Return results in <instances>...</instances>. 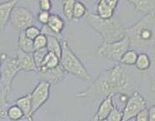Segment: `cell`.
<instances>
[{
  "mask_svg": "<svg viewBox=\"0 0 155 121\" xmlns=\"http://www.w3.org/2000/svg\"><path fill=\"white\" fill-rule=\"evenodd\" d=\"M51 16L50 11H44V10H40L37 15H36V20L39 23H41L42 25L47 24L49 18Z\"/></svg>",
  "mask_w": 155,
  "mask_h": 121,
  "instance_id": "31",
  "label": "cell"
},
{
  "mask_svg": "<svg viewBox=\"0 0 155 121\" xmlns=\"http://www.w3.org/2000/svg\"><path fill=\"white\" fill-rule=\"evenodd\" d=\"M1 64H2V61H1V59H0V66H1Z\"/></svg>",
  "mask_w": 155,
  "mask_h": 121,
  "instance_id": "36",
  "label": "cell"
},
{
  "mask_svg": "<svg viewBox=\"0 0 155 121\" xmlns=\"http://www.w3.org/2000/svg\"><path fill=\"white\" fill-rule=\"evenodd\" d=\"M47 36L43 33H41L40 35H37L35 39L33 40V46H34V51L42 49L47 47Z\"/></svg>",
  "mask_w": 155,
  "mask_h": 121,
  "instance_id": "28",
  "label": "cell"
},
{
  "mask_svg": "<svg viewBox=\"0 0 155 121\" xmlns=\"http://www.w3.org/2000/svg\"><path fill=\"white\" fill-rule=\"evenodd\" d=\"M135 70L117 63L112 67L101 72L91 85L86 90L79 92L76 97L85 98L93 96L105 97L108 94L116 95L126 94L130 95L139 87V79Z\"/></svg>",
  "mask_w": 155,
  "mask_h": 121,
  "instance_id": "1",
  "label": "cell"
},
{
  "mask_svg": "<svg viewBox=\"0 0 155 121\" xmlns=\"http://www.w3.org/2000/svg\"><path fill=\"white\" fill-rule=\"evenodd\" d=\"M21 0H8L0 3V30H4L10 20L14 8Z\"/></svg>",
  "mask_w": 155,
  "mask_h": 121,
  "instance_id": "11",
  "label": "cell"
},
{
  "mask_svg": "<svg viewBox=\"0 0 155 121\" xmlns=\"http://www.w3.org/2000/svg\"><path fill=\"white\" fill-rule=\"evenodd\" d=\"M76 0H62V14L67 20H73V9Z\"/></svg>",
  "mask_w": 155,
  "mask_h": 121,
  "instance_id": "26",
  "label": "cell"
},
{
  "mask_svg": "<svg viewBox=\"0 0 155 121\" xmlns=\"http://www.w3.org/2000/svg\"><path fill=\"white\" fill-rule=\"evenodd\" d=\"M62 53L60 56V65L66 72L76 78L86 82H92L93 78L83 64L80 59L75 55L68 45L67 40H62Z\"/></svg>",
  "mask_w": 155,
  "mask_h": 121,
  "instance_id": "4",
  "label": "cell"
},
{
  "mask_svg": "<svg viewBox=\"0 0 155 121\" xmlns=\"http://www.w3.org/2000/svg\"><path fill=\"white\" fill-rule=\"evenodd\" d=\"M137 51L134 49H128L123 55L121 56L119 63L127 66H133L135 65L136 60L137 57Z\"/></svg>",
  "mask_w": 155,
  "mask_h": 121,
  "instance_id": "23",
  "label": "cell"
},
{
  "mask_svg": "<svg viewBox=\"0 0 155 121\" xmlns=\"http://www.w3.org/2000/svg\"><path fill=\"white\" fill-rule=\"evenodd\" d=\"M7 118L10 120H20L24 118L23 111L16 104L9 105L7 110Z\"/></svg>",
  "mask_w": 155,
  "mask_h": 121,
  "instance_id": "25",
  "label": "cell"
},
{
  "mask_svg": "<svg viewBox=\"0 0 155 121\" xmlns=\"http://www.w3.org/2000/svg\"><path fill=\"white\" fill-rule=\"evenodd\" d=\"M51 88L50 82L41 80L37 83L31 94V103H32V114L34 116L37 111L42 107L50 98Z\"/></svg>",
  "mask_w": 155,
  "mask_h": 121,
  "instance_id": "9",
  "label": "cell"
},
{
  "mask_svg": "<svg viewBox=\"0 0 155 121\" xmlns=\"http://www.w3.org/2000/svg\"><path fill=\"white\" fill-rule=\"evenodd\" d=\"M0 72L1 85L4 88L11 91L12 82L20 72L15 56H8L5 60L2 61Z\"/></svg>",
  "mask_w": 155,
  "mask_h": 121,
  "instance_id": "8",
  "label": "cell"
},
{
  "mask_svg": "<svg viewBox=\"0 0 155 121\" xmlns=\"http://www.w3.org/2000/svg\"><path fill=\"white\" fill-rule=\"evenodd\" d=\"M0 79H1V72H0Z\"/></svg>",
  "mask_w": 155,
  "mask_h": 121,
  "instance_id": "37",
  "label": "cell"
},
{
  "mask_svg": "<svg viewBox=\"0 0 155 121\" xmlns=\"http://www.w3.org/2000/svg\"><path fill=\"white\" fill-rule=\"evenodd\" d=\"M47 43L46 48L47 49V51L54 53L55 55H57L60 58L62 53V44L60 40H62L55 35H47Z\"/></svg>",
  "mask_w": 155,
  "mask_h": 121,
  "instance_id": "20",
  "label": "cell"
},
{
  "mask_svg": "<svg viewBox=\"0 0 155 121\" xmlns=\"http://www.w3.org/2000/svg\"><path fill=\"white\" fill-rule=\"evenodd\" d=\"M125 34L130 41V47L136 51L152 50L155 44L154 13L144 14L137 22L125 28Z\"/></svg>",
  "mask_w": 155,
  "mask_h": 121,
  "instance_id": "2",
  "label": "cell"
},
{
  "mask_svg": "<svg viewBox=\"0 0 155 121\" xmlns=\"http://www.w3.org/2000/svg\"><path fill=\"white\" fill-rule=\"evenodd\" d=\"M40 77L42 78V80L47 81L51 84V86L58 84L61 82L66 76V72L62 68V66L59 64L57 67L45 71L43 72H39Z\"/></svg>",
  "mask_w": 155,
  "mask_h": 121,
  "instance_id": "13",
  "label": "cell"
},
{
  "mask_svg": "<svg viewBox=\"0 0 155 121\" xmlns=\"http://www.w3.org/2000/svg\"><path fill=\"white\" fill-rule=\"evenodd\" d=\"M46 25L56 36L62 40V34L65 29L66 23H65V20H63L61 16L57 14H51L49 20Z\"/></svg>",
  "mask_w": 155,
  "mask_h": 121,
  "instance_id": "14",
  "label": "cell"
},
{
  "mask_svg": "<svg viewBox=\"0 0 155 121\" xmlns=\"http://www.w3.org/2000/svg\"><path fill=\"white\" fill-rule=\"evenodd\" d=\"M47 48H42V49H39V50H35L31 54H32V57L33 60L35 63V66H37V69H38L41 64L42 62L43 59L45 57V56L47 53ZM38 71V70H37Z\"/></svg>",
  "mask_w": 155,
  "mask_h": 121,
  "instance_id": "27",
  "label": "cell"
},
{
  "mask_svg": "<svg viewBox=\"0 0 155 121\" xmlns=\"http://www.w3.org/2000/svg\"><path fill=\"white\" fill-rule=\"evenodd\" d=\"M107 121H121L122 120V111L118 108L116 103H114V107L110 113L106 118Z\"/></svg>",
  "mask_w": 155,
  "mask_h": 121,
  "instance_id": "29",
  "label": "cell"
},
{
  "mask_svg": "<svg viewBox=\"0 0 155 121\" xmlns=\"http://www.w3.org/2000/svg\"><path fill=\"white\" fill-rule=\"evenodd\" d=\"M24 33H25V35H26L29 39L34 40L37 35H39L41 33V30L37 27V26L32 24V25L29 26L26 29H25L24 30Z\"/></svg>",
  "mask_w": 155,
  "mask_h": 121,
  "instance_id": "30",
  "label": "cell"
},
{
  "mask_svg": "<svg viewBox=\"0 0 155 121\" xmlns=\"http://www.w3.org/2000/svg\"><path fill=\"white\" fill-rule=\"evenodd\" d=\"M15 104L18 105L24 113V118L27 120L33 119L32 114V103H31V94H28L17 98L15 101Z\"/></svg>",
  "mask_w": 155,
  "mask_h": 121,
  "instance_id": "16",
  "label": "cell"
},
{
  "mask_svg": "<svg viewBox=\"0 0 155 121\" xmlns=\"http://www.w3.org/2000/svg\"><path fill=\"white\" fill-rule=\"evenodd\" d=\"M8 56L6 54V53H1L0 54V59H1V61H4L5 59L8 57Z\"/></svg>",
  "mask_w": 155,
  "mask_h": 121,
  "instance_id": "35",
  "label": "cell"
},
{
  "mask_svg": "<svg viewBox=\"0 0 155 121\" xmlns=\"http://www.w3.org/2000/svg\"><path fill=\"white\" fill-rule=\"evenodd\" d=\"M60 64V58L54 53L47 51V53L43 59L42 62L38 68V72H43L45 71L57 67Z\"/></svg>",
  "mask_w": 155,
  "mask_h": 121,
  "instance_id": "18",
  "label": "cell"
},
{
  "mask_svg": "<svg viewBox=\"0 0 155 121\" xmlns=\"http://www.w3.org/2000/svg\"><path fill=\"white\" fill-rule=\"evenodd\" d=\"M130 48L131 47H130L129 39L127 35H125L122 39L116 41H113V42L103 41L101 46L97 48L96 53L102 58L119 63L121 56Z\"/></svg>",
  "mask_w": 155,
  "mask_h": 121,
  "instance_id": "5",
  "label": "cell"
},
{
  "mask_svg": "<svg viewBox=\"0 0 155 121\" xmlns=\"http://www.w3.org/2000/svg\"><path fill=\"white\" fill-rule=\"evenodd\" d=\"M139 13L147 14L154 13L155 0H126Z\"/></svg>",
  "mask_w": 155,
  "mask_h": 121,
  "instance_id": "15",
  "label": "cell"
},
{
  "mask_svg": "<svg viewBox=\"0 0 155 121\" xmlns=\"http://www.w3.org/2000/svg\"><path fill=\"white\" fill-rule=\"evenodd\" d=\"M38 4L41 10L51 11V9L52 8L51 0H38Z\"/></svg>",
  "mask_w": 155,
  "mask_h": 121,
  "instance_id": "32",
  "label": "cell"
},
{
  "mask_svg": "<svg viewBox=\"0 0 155 121\" xmlns=\"http://www.w3.org/2000/svg\"><path fill=\"white\" fill-rule=\"evenodd\" d=\"M114 107V95L108 94L104 97L103 100L101 101L100 105L98 107V110L94 114L93 119L94 121L105 120L106 118L110 113Z\"/></svg>",
  "mask_w": 155,
  "mask_h": 121,
  "instance_id": "12",
  "label": "cell"
},
{
  "mask_svg": "<svg viewBox=\"0 0 155 121\" xmlns=\"http://www.w3.org/2000/svg\"><path fill=\"white\" fill-rule=\"evenodd\" d=\"M147 107V102L143 96L137 90L128 96L122 110V121L134 119L140 110Z\"/></svg>",
  "mask_w": 155,
  "mask_h": 121,
  "instance_id": "7",
  "label": "cell"
},
{
  "mask_svg": "<svg viewBox=\"0 0 155 121\" xmlns=\"http://www.w3.org/2000/svg\"><path fill=\"white\" fill-rule=\"evenodd\" d=\"M152 65V61L150 56L147 55L146 52H140L137 55V60L135 62L136 70L143 72L148 70Z\"/></svg>",
  "mask_w": 155,
  "mask_h": 121,
  "instance_id": "21",
  "label": "cell"
},
{
  "mask_svg": "<svg viewBox=\"0 0 155 121\" xmlns=\"http://www.w3.org/2000/svg\"><path fill=\"white\" fill-rule=\"evenodd\" d=\"M35 21V17L33 12L25 7L17 5L13 9L9 20L12 27L18 31L24 30L25 29L34 24Z\"/></svg>",
  "mask_w": 155,
  "mask_h": 121,
  "instance_id": "6",
  "label": "cell"
},
{
  "mask_svg": "<svg viewBox=\"0 0 155 121\" xmlns=\"http://www.w3.org/2000/svg\"><path fill=\"white\" fill-rule=\"evenodd\" d=\"M11 91L2 88L0 90V119H4L7 118V110L9 103L8 100V95Z\"/></svg>",
  "mask_w": 155,
  "mask_h": 121,
  "instance_id": "22",
  "label": "cell"
},
{
  "mask_svg": "<svg viewBox=\"0 0 155 121\" xmlns=\"http://www.w3.org/2000/svg\"><path fill=\"white\" fill-rule=\"evenodd\" d=\"M85 20L89 27L101 35L105 42L119 40L126 35L124 25L121 22L120 16L116 14L110 19L104 20L100 18L96 14L88 12Z\"/></svg>",
  "mask_w": 155,
  "mask_h": 121,
  "instance_id": "3",
  "label": "cell"
},
{
  "mask_svg": "<svg viewBox=\"0 0 155 121\" xmlns=\"http://www.w3.org/2000/svg\"><path fill=\"white\" fill-rule=\"evenodd\" d=\"M134 119L136 121H148V112L147 107L140 110Z\"/></svg>",
  "mask_w": 155,
  "mask_h": 121,
  "instance_id": "33",
  "label": "cell"
},
{
  "mask_svg": "<svg viewBox=\"0 0 155 121\" xmlns=\"http://www.w3.org/2000/svg\"><path fill=\"white\" fill-rule=\"evenodd\" d=\"M15 58L18 62V66L20 72L24 71L25 72H37V66H35V63L32 57L31 53H26L24 51H19L15 53Z\"/></svg>",
  "mask_w": 155,
  "mask_h": 121,
  "instance_id": "10",
  "label": "cell"
},
{
  "mask_svg": "<svg viewBox=\"0 0 155 121\" xmlns=\"http://www.w3.org/2000/svg\"><path fill=\"white\" fill-rule=\"evenodd\" d=\"M88 14V8L83 2L79 0H76L73 9V20H79L85 17Z\"/></svg>",
  "mask_w": 155,
  "mask_h": 121,
  "instance_id": "24",
  "label": "cell"
},
{
  "mask_svg": "<svg viewBox=\"0 0 155 121\" xmlns=\"http://www.w3.org/2000/svg\"><path fill=\"white\" fill-rule=\"evenodd\" d=\"M148 112V121H154L155 120V106H151L149 109H147Z\"/></svg>",
  "mask_w": 155,
  "mask_h": 121,
  "instance_id": "34",
  "label": "cell"
},
{
  "mask_svg": "<svg viewBox=\"0 0 155 121\" xmlns=\"http://www.w3.org/2000/svg\"><path fill=\"white\" fill-rule=\"evenodd\" d=\"M19 32V35L17 38V46H18L19 50L26 53H32L34 51L33 40L29 39L27 36L25 35L24 30Z\"/></svg>",
  "mask_w": 155,
  "mask_h": 121,
  "instance_id": "19",
  "label": "cell"
},
{
  "mask_svg": "<svg viewBox=\"0 0 155 121\" xmlns=\"http://www.w3.org/2000/svg\"><path fill=\"white\" fill-rule=\"evenodd\" d=\"M116 10L105 0H96V14L101 19H110L116 14Z\"/></svg>",
  "mask_w": 155,
  "mask_h": 121,
  "instance_id": "17",
  "label": "cell"
}]
</instances>
